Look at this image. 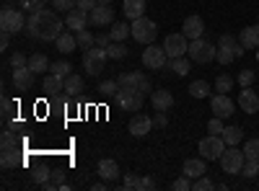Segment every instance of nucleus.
<instances>
[{
  "label": "nucleus",
  "mask_w": 259,
  "mask_h": 191,
  "mask_svg": "<svg viewBox=\"0 0 259 191\" xmlns=\"http://www.w3.org/2000/svg\"><path fill=\"white\" fill-rule=\"evenodd\" d=\"M62 21L55 11L50 8H41L36 13L29 16L26 21V34L34 36V39H41V41H57V36L62 34Z\"/></svg>",
  "instance_id": "1"
},
{
  "label": "nucleus",
  "mask_w": 259,
  "mask_h": 191,
  "mask_svg": "<svg viewBox=\"0 0 259 191\" xmlns=\"http://www.w3.org/2000/svg\"><path fill=\"white\" fill-rule=\"evenodd\" d=\"M158 36V26H156V21H150L145 16L135 18L133 21V39L138 41V44H153Z\"/></svg>",
  "instance_id": "2"
},
{
  "label": "nucleus",
  "mask_w": 259,
  "mask_h": 191,
  "mask_svg": "<svg viewBox=\"0 0 259 191\" xmlns=\"http://www.w3.org/2000/svg\"><path fill=\"white\" fill-rule=\"evenodd\" d=\"M187 54H189L192 62H197V65H207V62H212L215 54H218V47H212L210 41H202V39H192Z\"/></svg>",
  "instance_id": "3"
},
{
  "label": "nucleus",
  "mask_w": 259,
  "mask_h": 191,
  "mask_svg": "<svg viewBox=\"0 0 259 191\" xmlns=\"http://www.w3.org/2000/svg\"><path fill=\"white\" fill-rule=\"evenodd\" d=\"M226 140H223V135H207V137H202L200 140V153H202V158L205 160H221V155L226 153Z\"/></svg>",
  "instance_id": "4"
},
{
  "label": "nucleus",
  "mask_w": 259,
  "mask_h": 191,
  "mask_svg": "<svg viewBox=\"0 0 259 191\" xmlns=\"http://www.w3.org/2000/svg\"><path fill=\"white\" fill-rule=\"evenodd\" d=\"M0 29H3V31H11V34H18L21 29H26L24 13L16 11L13 6H3V11H0Z\"/></svg>",
  "instance_id": "5"
},
{
  "label": "nucleus",
  "mask_w": 259,
  "mask_h": 191,
  "mask_svg": "<svg viewBox=\"0 0 259 191\" xmlns=\"http://www.w3.org/2000/svg\"><path fill=\"white\" fill-rule=\"evenodd\" d=\"M106 59H109V57H106V49H101V47L85 49L83 52V70L89 75H99V73H104Z\"/></svg>",
  "instance_id": "6"
},
{
  "label": "nucleus",
  "mask_w": 259,
  "mask_h": 191,
  "mask_svg": "<svg viewBox=\"0 0 259 191\" xmlns=\"http://www.w3.org/2000/svg\"><path fill=\"white\" fill-rule=\"evenodd\" d=\"M244 163H246L244 150H236V147H226V153L221 155V168L226 173H241Z\"/></svg>",
  "instance_id": "7"
},
{
  "label": "nucleus",
  "mask_w": 259,
  "mask_h": 191,
  "mask_svg": "<svg viewBox=\"0 0 259 191\" xmlns=\"http://www.w3.org/2000/svg\"><path fill=\"white\" fill-rule=\"evenodd\" d=\"M166 62H168V54L163 47H156V44H148V49H143V65L148 70H163L166 68Z\"/></svg>",
  "instance_id": "8"
},
{
  "label": "nucleus",
  "mask_w": 259,
  "mask_h": 191,
  "mask_svg": "<svg viewBox=\"0 0 259 191\" xmlns=\"http://www.w3.org/2000/svg\"><path fill=\"white\" fill-rule=\"evenodd\" d=\"M163 49L168 54V59H177V57H184L187 49H189V39L184 34H168L163 39Z\"/></svg>",
  "instance_id": "9"
},
{
  "label": "nucleus",
  "mask_w": 259,
  "mask_h": 191,
  "mask_svg": "<svg viewBox=\"0 0 259 191\" xmlns=\"http://www.w3.org/2000/svg\"><path fill=\"white\" fill-rule=\"evenodd\" d=\"M112 24H114V8L99 3L94 11H89V26L101 29V26H112Z\"/></svg>",
  "instance_id": "10"
},
{
  "label": "nucleus",
  "mask_w": 259,
  "mask_h": 191,
  "mask_svg": "<svg viewBox=\"0 0 259 191\" xmlns=\"http://www.w3.org/2000/svg\"><path fill=\"white\" fill-rule=\"evenodd\" d=\"M233 101L228 98V93H218V96H212L210 98V111H212V116H221V119H228V116H233Z\"/></svg>",
  "instance_id": "11"
},
{
  "label": "nucleus",
  "mask_w": 259,
  "mask_h": 191,
  "mask_svg": "<svg viewBox=\"0 0 259 191\" xmlns=\"http://www.w3.org/2000/svg\"><path fill=\"white\" fill-rule=\"evenodd\" d=\"M114 101L124 111H140L143 109V93H138V91H117Z\"/></svg>",
  "instance_id": "12"
},
{
  "label": "nucleus",
  "mask_w": 259,
  "mask_h": 191,
  "mask_svg": "<svg viewBox=\"0 0 259 191\" xmlns=\"http://www.w3.org/2000/svg\"><path fill=\"white\" fill-rule=\"evenodd\" d=\"M65 26H68L70 31H83L85 26H89V11H80L78 6L73 11H68V16H65Z\"/></svg>",
  "instance_id": "13"
},
{
  "label": "nucleus",
  "mask_w": 259,
  "mask_h": 191,
  "mask_svg": "<svg viewBox=\"0 0 259 191\" xmlns=\"http://www.w3.org/2000/svg\"><path fill=\"white\" fill-rule=\"evenodd\" d=\"M202 31H205V21H202V16H187L184 26H182V34L192 41V39H202Z\"/></svg>",
  "instance_id": "14"
},
{
  "label": "nucleus",
  "mask_w": 259,
  "mask_h": 191,
  "mask_svg": "<svg viewBox=\"0 0 259 191\" xmlns=\"http://www.w3.org/2000/svg\"><path fill=\"white\" fill-rule=\"evenodd\" d=\"M150 130H153V119L145 116V114H135L130 119V135L133 137H145Z\"/></svg>",
  "instance_id": "15"
},
{
  "label": "nucleus",
  "mask_w": 259,
  "mask_h": 191,
  "mask_svg": "<svg viewBox=\"0 0 259 191\" xmlns=\"http://www.w3.org/2000/svg\"><path fill=\"white\" fill-rule=\"evenodd\" d=\"M34 70L26 65V68H16L13 70V83H16V88L18 91H29L31 86H34Z\"/></svg>",
  "instance_id": "16"
},
{
  "label": "nucleus",
  "mask_w": 259,
  "mask_h": 191,
  "mask_svg": "<svg viewBox=\"0 0 259 191\" xmlns=\"http://www.w3.org/2000/svg\"><path fill=\"white\" fill-rule=\"evenodd\" d=\"M239 106H241L244 114H256L259 111V96L251 88H244L241 96H239Z\"/></svg>",
  "instance_id": "17"
},
{
  "label": "nucleus",
  "mask_w": 259,
  "mask_h": 191,
  "mask_svg": "<svg viewBox=\"0 0 259 191\" xmlns=\"http://www.w3.org/2000/svg\"><path fill=\"white\" fill-rule=\"evenodd\" d=\"M150 103H153L156 111H168L174 106V96H171V91H153L150 93Z\"/></svg>",
  "instance_id": "18"
},
{
  "label": "nucleus",
  "mask_w": 259,
  "mask_h": 191,
  "mask_svg": "<svg viewBox=\"0 0 259 191\" xmlns=\"http://www.w3.org/2000/svg\"><path fill=\"white\" fill-rule=\"evenodd\" d=\"M57 52H62V54H70V52H75L78 49V39H75V31H62L60 36H57Z\"/></svg>",
  "instance_id": "19"
},
{
  "label": "nucleus",
  "mask_w": 259,
  "mask_h": 191,
  "mask_svg": "<svg viewBox=\"0 0 259 191\" xmlns=\"http://www.w3.org/2000/svg\"><path fill=\"white\" fill-rule=\"evenodd\" d=\"M99 176H101L104 181H117V178H119V165H117V160H112V158L99 160Z\"/></svg>",
  "instance_id": "20"
},
{
  "label": "nucleus",
  "mask_w": 259,
  "mask_h": 191,
  "mask_svg": "<svg viewBox=\"0 0 259 191\" xmlns=\"http://www.w3.org/2000/svg\"><path fill=\"white\" fill-rule=\"evenodd\" d=\"M207 173V165H205V158H189L184 160V176L189 178H200Z\"/></svg>",
  "instance_id": "21"
},
{
  "label": "nucleus",
  "mask_w": 259,
  "mask_h": 191,
  "mask_svg": "<svg viewBox=\"0 0 259 191\" xmlns=\"http://www.w3.org/2000/svg\"><path fill=\"white\" fill-rule=\"evenodd\" d=\"M140 80H143V73H122L117 78L119 91H138V93H140Z\"/></svg>",
  "instance_id": "22"
},
{
  "label": "nucleus",
  "mask_w": 259,
  "mask_h": 191,
  "mask_svg": "<svg viewBox=\"0 0 259 191\" xmlns=\"http://www.w3.org/2000/svg\"><path fill=\"white\" fill-rule=\"evenodd\" d=\"M41 88H45V93L52 98V96H60V93H65V78H60V75H47L45 78V83H41Z\"/></svg>",
  "instance_id": "23"
},
{
  "label": "nucleus",
  "mask_w": 259,
  "mask_h": 191,
  "mask_svg": "<svg viewBox=\"0 0 259 191\" xmlns=\"http://www.w3.org/2000/svg\"><path fill=\"white\" fill-rule=\"evenodd\" d=\"M122 13H124L130 21L145 16V0H124V3H122Z\"/></svg>",
  "instance_id": "24"
},
{
  "label": "nucleus",
  "mask_w": 259,
  "mask_h": 191,
  "mask_svg": "<svg viewBox=\"0 0 259 191\" xmlns=\"http://www.w3.org/2000/svg\"><path fill=\"white\" fill-rule=\"evenodd\" d=\"M239 39H241V44H244L246 49H256V47H259V26H256V24H254V26H246Z\"/></svg>",
  "instance_id": "25"
},
{
  "label": "nucleus",
  "mask_w": 259,
  "mask_h": 191,
  "mask_svg": "<svg viewBox=\"0 0 259 191\" xmlns=\"http://www.w3.org/2000/svg\"><path fill=\"white\" fill-rule=\"evenodd\" d=\"M85 91V83H83V78L80 75H68V78H65V93H68V96H80Z\"/></svg>",
  "instance_id": "26"
},
{
  "label": "nucleus",
  "mask_w": 259,
  "mask_h": 191,
  "mask_svg": "<svg viewBox=\"0 0 259 191\" xmlns=\"http://www.w3.org/2000/svg\"><path fill=\"white\" fill-rule=\"evenodd\" d=\"M109 36H112V41H124L127 36H133V26L122 24V21H114L109 29Z\"/></svg>",
  "instance_id": "27"
},
{
  "label": "nucleus",
  "mask_w": 259,
  "mask_h": 191,
  "mask_svg": "<svg viewBox=\"0 0 259 191\" xmlns=\"http://www.w3.org/2000/svg\"><path fill=\"white\" fill-rule=\"evenodd\" d=\"M0 163H3V168H16V165L24 163V160H21V155H18V147H11V150L0 153Z\"/></svg>",
  "instance_id": "28"
},
{
  "label": "nucleus",
  "mask_w": 259,
  "mask_h": 191,
  "mask_svg": "<svg viewBox=\"0 0 259 191\" xmlns=\"http://www.w3.org/2000/svg\"><path fill=\"white\" fill-rule=\"evenodd\" d=\"M29 68H31V70L39 75V73H47L52 65H50V59H47L45 54H36V52H34V54L29 57Z\"/></svg>",
  "instance_id": "29"
},
{
  "label": "nucleus",
  "mask_w": 259,
  "mask_h": 191,
  "mask_svg": "<svg viewBox=\"0 0 259 191\" xmlns=\"http://www.w3.org/2000/svg\"><path fill=\"white\" fill-rule=\"evenodd\" d=\"M223 140H226L228 147H236L244 140V132L239 130V126H226V130H223Z\"/></svg>",
  "instance_id": "30"
},
{
  "label": "nucleus",
  "mask_w": 259,
  "mask_h": 191,
  "mask_svg": "<svg viewBox=\"0 0 259 191\" xmlns=\"http://www.w3.org/2000/svg\"><path fill=\"white\" fill-rule=\"evenodd\" d=\"M75 39H78V49H83V52H85V49H91V47H96V36H94L91 31H85V29L78 31Z\"/></svg>",
  "instance_id": "31"
},
{
  "label": "nucleus",
  "mask_w": 259,
  "mask_h": 191,
  "mask_svg": "<svg viewBox=\"0 0 259 191\" xmlns=\"http://www.w3.org/2000/svg\"><path fill=\"white\" fill-rule=\"evenodd\" d=\"M189 96L192 98H205V96H210V86L205 80H194V83H189Z\"/></svg>",
  "instance_id": "32"
},
{
  "label": "nucleus",
  "mask_w": 259,
  "mask_h": 191,
  "mask_svg": "<svg viewBox=\"0 0 259 191\" xmlns=\"http://www.w3.org/2000/svg\"><path fill=\"white\" fill-rule=\"evenodd\" d=\"M124 191H135V188H145V178L138 176V173H127L124 176V183H122Z\"/></svg>",
  "instance_id": "33"
},
{
  "label": "nucleus",
  "mask_w": 259,
  "mask_h": 191,
  "mask_svg": "<svg viewBox=\"0 0 259 191\" xmlns=\"http://www.w3.org/2000/svg\"><path fill=\"white\" fill-rule=\"evenodd\" d=\"M106 57L109 59H124L127 57V47L122 44V41H112V44L106 47Z\"/></svg>",
  "instance_id": "34"
},
{
  "label": "nucleus",
  "mask_w": 259,
  "mask_h": 191,
  "mask_svg": "<svg viewBox=\"0 0 259 191\" xmlns=\"http://www.w3.org/2000/svg\"><path fill=\"white\" fill-rule=\"evenodd\" d=\"M171 70H174L177 75H187L189 70H192V59H187V57H177V59H171Z\"/></svg>",
  "instance_id": "35"
},
{
  "label": "nucleus",
  "mask_w": 259,
  "mask_h": 191,
  "mask_svg": "<svg viewBox=\"0 0 259 191\" xmlns=\"http://www.w3.org/2000/svg\"><path fill=\"white\" fill-rule=\"evenodd\" d=\"M117 91H119V83L117 80H104L101 86H99V96H104V98H114Z\"/></svg>",
  "instance_id": "36"
},
{
  "label": "nucleus",
  "mask_w": 259,
  "mask_h": 191,
  "mask_svg": "<svg viewBox=\"0 0 259 191\" xmlns=\"http://www.w3.org/2000/svg\"><path fill=\"white\" fill-rule=\"evenodd\" d=\"M50 70H52V75H60V78H68V75H73V65H70L68 59L55 62V65H52Z\"/></svg>",
  "instance_id": "37"
},
{
  "label": "nucleus",
  "mask_w": 259,
  "mask_h": 191,
  "mask_svg": "<svg viewBox=\"0 0 259 191\" xmlns=\"http://www.w3.org/2000/svg\"><path fill=\"white\" fill-rule=\"evenodd\" d=\"M215 59H218L221 65H231V62L236 59V52H233V47H218V54H215Z\"/></svg>",
  "instance_id": "38"
},
{
  "label": "nucleus",
  "mask_w": 259,
  "mask_h": 191,
  "mask_svg": "<svg viewBox=\"0 0 259 191\" xmlns=\"http://www.w3.org/2000/svg\"><path fill=\"white\" fill-rule=\"evenodd\" d=\"M244 155H246V160H259V140L244 142Z\"/></svg>",
  "instance_id": "39"
},
{
  "label": "nucleus",
  "mask_w": 259,
  "mask_h": 191,
  "mask_svg": "<svg viewBox=\"0 0 259 191\" xmlns=\"http://www.w3.org/2000/svg\"><path fill=\"white\" fill-rule=\"evenodd\" d=\"M50 3V0H18V6L24 8V11H29V13H36V11H41Z\"/></svg>",
  "instance_id": "40"
},
{
  "label": "nucleus",
  "mask_w": 259,
  "mask_h": 191,
  "mask_svg": "<svg viewBox=\"0 0 259 191\" xmlns=\"http://www.w3.org/2000/svg\"><path fill=\"white\" fill-rule=\"evenodd\" d=\"M233 88V78L231 75H218V80H215V91H221V93H228Z\"/></svg>",
  "instance_id": "41"
},
{
  "label": "nucleus",
  "mask_w": 259,
  "mask_h": 191,
  "mask_svg": "<svg viewBox=\"0 0 259 191\" xmlns=\"http://www.w3.org/2000/svg\"><path fill=\"white\" fill-rule=\"evenodd\" d=\"M254 80H256L254 70H241V73H239V86H241V88H251Z\"/></svg>",
  "instance_id": "42"
},
{
  "label": "nucleus",
  "mask_w": 259,
  "mask_h": 191,
  "mask_svg": "<svg viewBox=\"0 0 259 191\" xmlns=\"http://www.w3.org/2000/svg\"><path fill=\"white\" fill-rule=\"evenodd\" d=\"M192 188H194V191H212V188H215V183H212L207 176H200V178H194Z\"/></svg>",
  "instance_id": "43"
},
{
  "label": "nucleus",
  "mask_w": 259,
  "mask_h": 191,
  "mask_svg": "<svg viewBox=\"0 0 259 191\" xmlns=\"http://www.w3.org/2000/svg\"><path fill=\"white\" fill-rule=\"evenodd\" d=\"M223 130H226V126H223V119H221V116H212V119L207 121V132H210V135H223Z\"/></svg>",
  "instance_id": "44"
},
{
  "label": "nucleus",
  "mask_w": 259,
  "mask_h": 191,
  "mask_svg": "<svg viewBox=\"0 0 259 191\" xmlns=\"http://www.w3.org/2000/svg\"><path fill=\"white\" fill-rule=\"evenodd\" d=\"M13 114H16V103H13L8 96H3V119H6V121H11V119H13Z\"/></svg>",
  "instance_id": "45"
},
{
  "label": "nucleus",
  "mask_w": 259,
  "mask_h": 191,
  "mask_svg": "<svg viewBox=\"0 0 259 191\" xmlns=\"http://www.w3.org/2000/svg\"><path fill=\"white\" fill-rule=\"evenodd\" d=\"M34 176V181L41 186V183H45V181H50V176H52V171H50V168H36V171L31 173Z\"/></svg>",
  "instance_id": "46"
},
{
  "label": "nucleus",
  "mask_w": 259,
  "mask_h": 191,
  "mask_svg": "<svg viewBox=\"0 0 259 191\" xmlns=\"http://www.w3.org/2000/svg\"><path fill=\"white\" fill-rule=\"evenodd\" d=\"M259 173V160H246L244 163V176L246 178H254Z\"/></svg>",
  "instance_id": "47"
},
{
  "label": "nucleus",
  "mask_w": 259,
  "mask_h": 191,
  "mask_svg": "<svg viewBox=\"0 0 259 191\" xmlns=\"http://www.w3.org/2000/svg\"><path fill=\"white\" fill-rule=\"evenodd\" d=\"M11 147H18V140H16V135L11 130H6L3 132V150H11Z\"/></svg>",
  "instance_id": "48"
},
{
  "label": "nucleus",
  "mask_w": 259,
  "mask_h": 191,
  "mask_svg": "<svg viewBox=\"0 0 259 191\" xmlns=\"http://www.w3.org/2000/svg\"><path fill=\"white\" fill-rule=\"evenodd\" d=\"M29 65V57L26 54H21V52H16L13 57H11V68L16 70V68H26Z\"/></svg>",
  "instance_id": "49"
},
{
  "label": "nucleus",
  "mask_w": 259,
  "mask_h": 191,
  "mask_svg": "<svg viewBox=\"0 0 259 191\" xmlns=\"http://www.w3.org/2000/svg\"><path fill=\"white\" fill-rule=\"evenodd\" d=\"M52 6H55L57 11H73V8L78 6V0H52Z\"/></svg>",
  "instance_id": "50"
},
{
  "label": "nucleus",
  "mask_w": 259,
  "mask_h": 191,
  "mask_svg": "<svg viewBox=\"0 0 259 191\" xmlns=\"http://www.w3.org/2000/svg\"><path fill=\"white\" fill-rule=\"evenodd\" d=\"M189 188H192L189 176H182V178H177V181H174V191H189Z\"/></svg>",
  "instance_id": "51"
},
{
  "label": "nucleus",
  "mask_w": 259,
  "mask_h": 191,
  "mask_svg": "<svg viewBox=\"0 0 259 191\" xmlns=\"http://www.w3.org/2000/svg\"><path fill=\"white\" fill-rule=\"evenodd\" d=\"M236 44H239V41H236L233 34H223L221 41H218V47H236Z\"/></svg>",
  "instance_id": "52"
},
{
  "label": "nucleus",
  "mask_w": 259,
  "mask_h": 191,
  "mask_svg": "<svg viewBox=\"0 0 259 191\" xmlns=\"http://www.w3.org/2000/svg\"><path fill=\"white\" fill-rule=\"evenodd\" d=\"M109 44H112V36H109V34H96V47L106 49Z\"/></svg>",
  "instance_id": "53"
},
{
  "label": "nucleus",
  "mask_w": 259,
  "mask_h": 191,
  "mask_svg": "<svg viewBox=\"0 0 259 191\" xmlns=\"http://www.w3.org/2000/svg\"><path fill=\"white\" fill-rule=\"evenodd\" d=\"M99 6V0H78V8L80 11H94Z\"/></svg>",
  "instance_id": "54"
},
{
  "label": "nucleus",
  "mask_w": 259,
  "mask_h": 191,
  "mask_svg": "<svg viewBox=\"0 0 259 191\" xmlns=\"http://www.w3.org/2000/svg\"><path fill=\"white\" fill-rule=\"evenodd\" d=\"M168 124V119H166V114L163 111H158L156 116H153V126H161V130H163V126Z\"/></svg>",
  "instance_id": "55"
},
{
  "label": "nucleus",
  "mask_w": 259,
  "mask_h": 191,
  "mask_svg": "<svg viewBox=\"0 0 259 191\" xmlns=\"http://www.w3.org/2000/svg\"><path fill=\"white\" fill-rule=\"evenodd\" d=\"M0 47H3V49L11 47V31H3V34H0Z\"/></svg>",
  "instance_id": "56"
},
{
  "label": "nucleus",
  "mask_w": 259,
  "mask_h": 191,
  "mask_svg": "<svg viewBox=\"0 0 259 191\" xmlns=\"http://www.w3.org/2000/svg\"><path fill=\"white\" fill-rule=\"evenodd\" d=\"M140 93L145 96V93H153V91H150V80L143 75V80H140Z\"/></svg>",
  "instance_id": "57"
},
{
  "label": "nucleus",
  "mask_w": 259,
  "mask_h": 191,
  "mask_svg": "<svg viewBox=\"0 0 259 191\" xmlns=\"http://www.w3.org/2000/svg\"><path fill=\"white\" fill-rule=\"evenodd\" d=\"M153 188H158V183L153 178H145V191H153Z\"/></svg>",
  "instance_id": "58"
},
{
  "label": "nucleus",
  "mask_w": 259,
  "mask_h": 191,
  "mask_svg": "<svg viewBox=\"0 0 259 191\" xmlns=\"http://www.w3.org/2000/svg\"><path fill=\"white\" fill-rule=\"evenodd\" d=\"M99 3H101V6H109V3H112V0H99Z\"/></svg>",
  "instance_id": "59"
},
{
  "label": "nucleus",
  "mask_w": 259,
  "mask_h": 191,
  "mask_svg": "<svg viewBox=\"0 0 259 191\" xmlns=\"http://www.w3.org/2000/svg\"><path fill=\"white\" fill-rule=\"evenodd\" d=\"M256 62H259V49H256Z\"/></svg>",
  "instance_id": "60"
}]
</instances>
